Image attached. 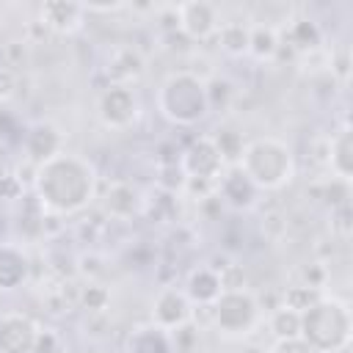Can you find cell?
<instances>
[{"label": "cell", "mask_w": 353, "mask_h": 353, "mask_svg": "<svg viewBox=\"0 0 353 353\" xmlns=\"http://www.w3.org/2000/svg\"><path fill=\"white\" fill-rule=\"evenodd\" d=\"M63 176L66 179H58L41 163V165H36V179H33L41 207H47L52 212H61V215L63 212H77V210H83L91 201L94 168L85 160L63 152Z\"/></svg>", "instance_id": "1"}, {"label": "cell", "mask_w": 353, "mask_h": 353, "mask_svg": "<svg viewBox=\"0 0 353 353\" xmlns=\"http://www.w3.org/2000/svg\"><path fill=\"white\" fill-rule=\"evenodd\" d=\"M237 168L251 179L254 188L273 190L292 179L295 160H292V152L287 143H281L276 138H256L243 146Z\"/></svg>", "instance_id": "2"}, {"label": "cell", "mask_w": 353, "mask_h": 353, "mask_svg": "<svg viewBox=\"0 0 353 353\" xmlns=\"http://www.w3.org/2000/svg\"><path fill=\"white\" fill-rule=\"evenodd\" d=\"M301 339L312 350H345L350 339L347 303L320 298L312 309L301 314Z\"/></svg>", "instance_id": "3"}, {"label": "cell", "mask_w": 353, "mask_h": 353, "mask_svg": "<svg viewBox=\"0 0 353 353\" xmlns=\"http://www.w3.org/2000/svg\"><path fill=\"white\" fill-rule=\"evenodd\" d=\"M207 85L190 74V72H176L171 74L157 94L160 113L171 119L174 124H196L207 113Z\"/></svg>", "instance_id": "4"}, {"label": "cell", "mask_w": 353, "mask_h": 353, "mask_svg": "<svg viewBox=\"0 0 353 353\" xmlns=\"http://www.w3.org/2000/svg\"><path fill=\"white\" fill-rule=\"evenodd\" d=\"M259 320V303L248 290H229L212 301V325L226 336L248 334Z\"/></svg>", "instance_id": "5"}, {"label": "cell", "mask_w": 353, "mask_h": 353, "mask_svg": "<svg viewBox=\"0 0 353 353\" xmlns=\"http://www.w3.org/2000/svg\"><path fill=\"white\" fill-rule=\"evenodd\" d=\"M223 157L218 154L215 143L210 135L199 138L182 157H179V168L185 174V179H204V182H218L223 174Z\"/></svg>", "instance_id": "6"}, {"label": "cell", "mask_w": 353, "mask_h": 353, "mask_svg": "<svg viewBox=\"0 0 353 353\" xmlns=\"http://www.w3.org/2000/svg\"><path fill=\"white\" fill-rule=\"evenodd\" d=\"M138 113H141V105L130 85H110L99 97V119L110 130H127L138 119Z\"/></svg>", "instance_id": "7"}, {"label": "cell", "mask_w": 353, "mask_h": 353, "mask_svg": "<svg viewBox=\"0 0 353 353\" xmlns=\"http://www.w3.org/2000/svg\"><path fill=\"white\" fill-rule=\"evenodd\" d=\"M190 312H193V303L188 301L185 290H176V287H163L152 301V323L168 334L190 323Z\"/></svg>", "instance_id": "8"}, {"label": "cell", "mask_w": 353, "mask_h": 353, "mask_svg": "<svg viewBox=\"0 0 353 353\" xmlns=\"http://www.w3.org/2000/svg\"><path fill=\"white\" fill-rule=\"evenodd\" d=\"M174 14H176V28L193 41H204L212 33H218V28H221L218 11L212 3H201V0L199 3H179L174 8Z\"/></svg>", "instance_id": "9"}, {"label": "cell", "mask_w": 353, "mask_h": 353, "mask_svg": "<svg viewBox=\"0 0 353 353\" xmlns=\"http://www.w3.org/2000/svg\"><path fill=\"white\" fill-rule=\"evenodd\" d=\"M39 325L19 312L0 314V353H30L39 336Z\"/></svg>", "instance_id": "10"}, {"label": "cell", "mask_w": 353, "mask_h": 353, "mask_svg": "<svg viewBox=\"0 0 353 353\" xmlns=\"http://www.w3.org/2000/svg\"><path fill=\"white\" fill-rule=\"evenodd\" d=\"M105 72H108V77H110L113 85H130L132 88V83L141 80V74L146 72V61H143V55H141L138 47L121 44V47H116L110 52Z\"/></svg>", "instance_id": "11"}, {"label": "cell", "mask_w": 353, "mask_h": 353, "mask_svg": "<svg viewBox=\"0 0 353 353\" xmlns=\"http://www.w3.org/2000/svg\"><path fill=\"white\" fill-rule=\"evenodd\" d=\"M83 14L85 8L80 3H63V0H50L41 6L39 11V19L47 30H55V33H74L83 28Z\"/></svg>", "instance_id": "12"}, {"label": "cell", "mask_w": 353, "mask_h": 353, "mask_svg": "<svg viewBox=\"0 0 353 353\" xmlns=\"http://www.w3.org/2000/svg\"><path fill=\"white\" fill-rule=\"evenodd\" d=\"M141 207H143V199L138 188L130 182H113L105 193V212L110 218H119V221L132 218L135 212H141Z\"/></svg>", "instance_id": "13"}, {"label": "cell", "mask_w": 353, "mask_h": 353, "mask_svg": "<svg viewBox=\"0 0 353 353\" xmlns=\"http://www.w3.org/2000/svg\"><path fill=\"white\" fill-rule=\"evenodd\" d=\"M185 295L190 303H212L218 295H221V281H218V270L215 268H196L190 276H188V284H185Z\"/></svg>", "instance_id": "14"}, {"label": "cell", "mask_w": 353, "mask_h": 353, "mask_svg": "<svg viewBox=\"0 0 353 353\" xmlns=\"http://www.w3.org/2000/svg\"><path fill=\"white\" fill-rule=\"evenodd\" d=\"M218 193H221V199H226L234 207H251L254 196H256V188L251 185V179L240 168H234V171H229L226 176L218 179Z\"/></svg>", "instance_id": "15"}, {"label": "cell", "mask_w": 353, "mask_h": 353, "mask_svg": "<svg viewBox=\"0 0 353 353\" xmlns=\"http://www.w3.org/2000/svg\"><path fill=\"white\" fill-rule=\"evenodd\" d=\"M130 353H171V334L152 325H141L132 331L130 342H127Z\"/></svg>", "instance_id": "16"}, {"label": "cell", "mask_w": 353, "mask_h": 353, "mask_svg": "<svg viewBox=\"0 0 353 353\" xmlns=\"http://www.w3.org/2000/svg\"><path fill=\"white\" fill-rule=\"evenodd\" d=\"M325 163L331 165L334 176L342 182L350 179V127H342L334 138H328V157Z\"/></svg>", "instance_id": "17"}, {"label": "cell", "mask_w": 353, "mask_h": 353, "mask_svg": "<svg viewBox=\"0 0 353 353\" xmlns=\"http://www.w3.org/2000/svg\"><path fill=\"white\" fill-rule=\"evenodd\" d=\"M268 328L279 342H295L301 339V314L287 306H276L268 317Z\"/></svg>", "instance_id": "18"}, {"label": "cell", "mask_w": 353, "mask_h": 353, "mask_svg": "<svg viewBox=\"0 0 353 353\" xmlns=\"http://www.w3.org/2000/svg\"><path fill=\"white\" fill-rule=\"evenodd\" d=\"M287 36H290V44L298 50V55L323 47V44H320V41H323V33H320V28H317L312 19H295V22H290Z\"/></svg>", "instance_id": "19"}, {"label": "cell", "mask_w": 353, "mask_h": 353, "mask_svg": "<svg viewBox=\"0 0 353 353\" xmlns=\"http://www.w3.org/2000/svg\"><path fill=\"white\" fill-rule=\"evenodd\" d=\"M276 50H279V33H276V28H270V25H254L251 33H248V52L254 58H259V61H268V58L276 55Z\"/></svg>", "instance_id": "20"}, {"label": "cell", "mask_w": 353, "mask_h": 353, "mask_svg": "<svg viewBox=\"0 0 353 353\" xmlns=\"http://www.w3.org/2000/svg\"><path fill=\"white\" fill-rule=\"evenodd\" d=\"M248 33H251V28L243 22H223L218 28V39H221L223 52H229V55L248 52Z\"/></svg>", "instance_id": "21"}, {"label": "cell", "mask_w": 353, "mask_h": 353, "mask_svg": "<svg viewBox=\"0 0 353 353\" xmlns=\"http://www.w3.org/2000/svg\"><path fill=\"white\" fill-rule=\"evenodd\" d=\"M320 298H323V292H320V290L306 287V284H292V287H287V290H284V295H281V306H287V309H292V312L303 314V312H306V309H312Z\"/></svg>", "instance_id": "22"}, {"label": "cell", "mask_w": 353, "mask_h": 353, "mask_svg": "<svg viewBox=\"0 0 353 353\" xmlns=\"http://www.w3.org/2000/svg\"><path fill=\"white\" fill-rule=\"evenodd\" d=\"M77 303H80L88 314H105V309H108V303H110V290H108L105 284L91 281V284L80 287V298H77Z\"/></svg>", "instance_id": "23"}, {"label": "cell", "mask_w": 353, "mask_h": 353, "mask_svg": "<svg viewBox=\"0 0 353 353\" xmlns=\"http://www.w3.org/2000/svg\"><path fill=\"white\" fill-rule=\"evenodd\" d=\"M210 138H212L218 154L223 157V163H240V154H243V146H245L243 138H240V132H234V130H218Z\"/></svg>", "instance_id": "24"}, {"label": "cell", "mask_w": 353, "mask_h": 353, "mask_svg": "<svg viewBox=\"0 0 353 353\" xmlns=\"http://www.w3.org/2000/svg\"><path fill=\"white\" fill-rule=\"evenodd\" d=\"M218 281H221V292H229V290H245V270L243 265H218Z\"/></svg>", "instance_id": "25"}, {"label": "cell", "mask_w": 353, "mask_h": 353, "mask_svg": "<svg viewBox=\"0 0 353 353\" xmlns=\"http://www.w3.org/2000/svg\"><path fill=\"white\" fill-rule=\"evenodd\" d=\"M3 52H6V61H8L6 66H8V69H17V66H22V61L28 58V41H8Z\"/></svg>", "instance_id": "26"}, {"label": "cell", "mask_w": 353, "mask_h": 353, "mask_svg": "<svg viewBox=\"0 0 353 353\" xmlns=\"http://www.w3.org/2000/svg\"><path fill=\"white\" fill-rule=\"evenodd\" d=\"M19 88V80H17V72L8 69V66H0V99H11Z\"/></svg>", "instance_id": "27"}, {"label": "cell", "mask_w": 353, "mask_h": 353, "mask_svg": "<svg viewBox=\"0 0 353 353\" xmlns=\"http://www.w3.org/2000/svg\"><path fill=\"white\" fill-rule=\"evenodd\" d=\"M58 345H61V342H58V336H55L52 331H39V336H36L30 353H55Z\"/></svg>", "instance_id": "28"}, {"label": "cell", "mask_w": 353, "mask_h": 353, "mask_svg": "<svg viewBox=\"0 0 353 353\" xmlns=\"http://www.w3.org/2000/svg\"><path fill=\"white\" fill-rule=\"evenodd\" d=\"M3 160H6V152H3V146H0V176H3Z\"/></svg>", "instance_id": "29"}]
</instances>
